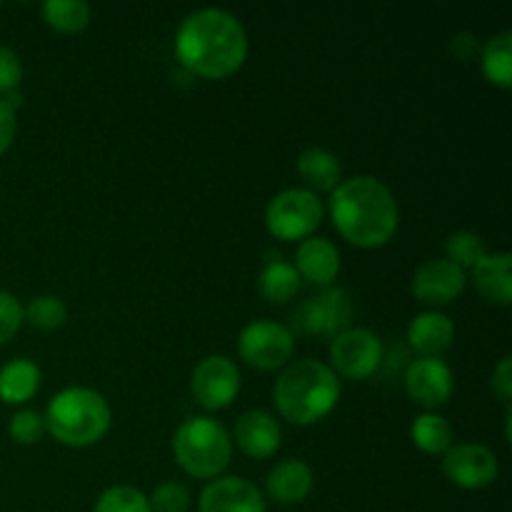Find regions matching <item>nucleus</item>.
Returning a JSON list of instances; mask_svg holds the SVG:
<instances>
[{
    "instance_id": "obj_1",
    "label": "nucleus",
    "mask_w": 512,
    "mask_h": 512,
    "mask_svg": "<svg viewBox=\"0 0 512 512\" xmlns=\"http://www.w3.org/2000/svg\"><path fill=\"white\" fill-rule=\"evenodd\" d=\"M175 58L185 70L200 78H230L248 58V35L240 20L228 10H195L185 15L175 33Z\"/></svg>"
},
{
    "instance_id": "obj_2",
    "label": "nucleus",
    "mask_w": 512,
    "mask_h": 512,
    "mask_svg": "<svg viewBox=\"0 0 512 512\" xmlns=\"http://www.w3.org/2000/svg\"><path fill=\"white\" fill-rule=\"evenodd\" d=\"M330 215L338 233L363 250L383 248L398 233L400 210L393 190L373 175L343 180L330 198Z\"/></svg>"
},
{
    "instance_id": "obj_3",
    "label": "nucleus",
    "mask_w": 512,
    "mask_h": 512,
    "mask_svg": "<svg viewBox=\"0 0 512 512\" xmlns=\"http://www.w3.org/2000/svg\"><path fill=\"white\" fill-rule=\"evenodd\" d=\"M273 400L288 423L315 425L338 405L340 380L330 365L320 360H298L285 365L280 378L275 380Z\"/></svg>"
},
{
    "instance_id": "obj_4",
    "label": "nucleus",
    "mask_w": 512,
    "mask_h": 512,
    "mask_svg": "<svg viewBox=\"0 0 512 512\" xmlns=\"http://www.w3.org/2000/svg\"><path fill=\"white\" fill-rule=\"evenodd\" d=\"M45 430L65 448H90L110 430V405L93 388H65L45 410Z\"/></svg>"
},
{
    "instance_id": "obj_5",
    "label": "nucleus",
    "mask_w": 512,
    "mask_h": 512,
    "mask_svg": "<svg viewBox=\"0 0 512 512\" xmlns=\"http://www.w3.org/2000/svg\"><path fill=\"white\" fill-rule=\"evenodd\" d=\"M173 455L190 478L215 480L228 468L233 440L218 420L195 415L175 430Z\"/></svg>"
},
{
    "instance_id": "obj_6",
    "label": "nucleus",
    "mask_w": 512,
    "mask_h": 512,
    "mask_svg": "<svg viewBox=\"0 0 512 512\" xmlns=\"http://www.w3.org/2000/svg\"><path fill=\"white\" fill-rule=\"evenodd\" d=\"M323 223V203L308 188H288L265 208V228L278 240H308Z\"/></svg>"
},
{
    "instance_id": "obj_7",
    "label": "nucleus",
    "mask_w": 512,
    "mask_h": 512,
    "mask_svg": "<svg viewBox=\"0 0 512 512\" xmlns=\"http://www.w3.org/2000/svg\"><path fill=\"white\" fill-rule=\"evenodd\" d=\"M350 320H353V303H350L348 293L343 288H335V285L323 288L320 295L300 303L295 313L290 315L295 333L330 340L348 330Z\"/></svg>"
},
{
    "instance_id": "obj_8",
    "label": "nucleus",
    "mask_w": 512,
    "mask_h": 512,
    "mask_svg": "<svg viewBox=\"0 0 512 512\" xmlns=\"http://www.w3.org/2000/svg\"><path fill=\"white\" fill-rule=\"evenodd\" d=\"M238 353L250 368L268 373L290 363L295 353V338L285 325L273 320H253L240 333Z\"/></svg>"
},
{
    "instance_id": "obj_9",
    "label": "nucleus",
    "mask_w": 512,
    "mask_h": 512,
    "mask_svg": "<svg viewBox=\"0 0 512 512\" xmlns=\"http://www.w3.org/2000/svg\"><path fill=\"white\" fill-rule=\"evenodd\" d=\"M330 370L348 380H365L383 363V343L365 328H348L330 343Z\"/></svg>"
},
{
    "instance_id": "obj_10",
    "label": "nucleus",
    "mask_w": 512,
    "mask_h": 512,
    "mask_svg": "<svg viewBox=\"0 0 512 512\" xmlns=\"http://www.w3.org/2000/svg\"><path fill=\"white\" fill-rule=\"evenodd\" d=\"M190 393L205 410H223L238 398L240 370L225 355H208L190 375Z\"/></svg>"
},
{
    "instance_id": "obj_11",
    "label": "nucleus",
    "mask_w": 512,
    "mask_h": 512,
    "mask_svg": "<svg viewBox=\"0 0 512 512\" xmlns=\"http://www.w3.org/2000/svg\"><path fill=\"white\" fill-rule=\"evenodd\" d=\"M443 473L463 490H483L498 480V455L480 443L453 445L443 455Z\"/></svg>"
},
{
    "instance_id": "obj_12",
    "label": "nucleus",
    "mask_w": 512,
    "mask_h": 512,
    "mask_svg": "<svg viewBox=\"0 0 512 512\" xmlns=\"http://www.w3.org/2000/svg\"><path fill=\"white\" fill-rule=\"evenodd\" d=\"M465 285H468L465 270L450 263L448 258H435L415 270L410 290L418 298V303L430 305V308H443V305L455 303L465 293Z\"/></svg>"
},
{
    "instance_id": "obj_13",
    "label": "nucleus",
    "mask_w": 512,
    "mask_h": 512,
    "mask_svg": "<svg viewBox=\"0 0 512 512\" xmlns=\"http://www.w3.org/2000/svg\"><path fill=\"white\" fill-rule=\"evenodd\" d=\"M453 388V370L440 358H418L415 363H410L408 373H405V390H408L410 400L428 408L430 413L448 403Z\"/></svg>"
},
{
    "instance_id": "obj_14",
    "label": "nucleus",
    "mask_w": 512,
    "mask_h": 512,
    "mask_svg": "<svg viewBox=\"0 0 512 512\" xmlns=\"http://www.w3.org/2000/svg\"><path fill=\"white\" fill-rule=\"evenodd\" d=\"M200 512H265V498L245 478H215L200 493Z\"/></svg>"
},
{
    "instance_id": "obj_15",
    "label": "nucleus",
    "mask_w": 512,
    "mask_h": 512,
    "mask_svg": "<svg viewBox=\"0 0 512 512\" xmlns=\"http://www.w3.org/2000/svg\"><path fill=\"white\" fill-rule=\"evenodd\" d=\"M233 438L248 458L265 460L278 453L283 433H280L278 420L270 413H265V410H248V413H243L235 420Z\"/></svg>"
},
{
    "instance_id": "obj_16",
    "label": "nucleus",
    "mask_w": 512,
    "mask_h": 512,
    "mask_svg": "<svg viewBox=\"0 0 512 512\" xmlns=\"http://www.w3.org/2000/svg\"><path fill=\"white\" fill-rule=\"evenodd\" d=\"M295 273L318 288H330L340 273V253L328 238H308L295 253Z\"/></svg>"
},
{
    "instance_id": "obj_17",
    "label": "nucleus",
    "mask_w": 512,
    "mask_h": 512,
    "mask_svg": "<svg viewBox=\"0 0 512 512\" xmlns=\"http://www.w3.org/2000/svg\"><path fill=\"white\" fill-rule=\"evenodd\" d=\"M313 470L308 463L298 458L280 460L273 465V470L265 478V490H268L270 500L278 505H298L313 493Z\"/></svg>"
},
{
    "instance_id": "obj_18",
    "label": "nucleus",
    "mask_w": 512,
    "mask_h": 512,
    "mask_svg": "<svg viewBox=\"0 0 512 512\" xmlns=\"http://www.w3.org/2000/svg\"><path fill=\"white\" fill-rule=\"evenodd\" d=\"M473 285L485 303L508 308L512 300V255H485V258L473 268Z\"/></svg>"
},
{
    "instance_id": "obj_19",
    "label": "nucleus",
    "mask_w": 512,
    "mask_h": 512,
    "mask_svg": "<svg viewBox=\"0 0 512 512\" xmlns=\"http://www.w3.org/2000/svg\"><path fill=\"white\" fill-rule=\"evenodd\" d=\"M453 340V320L443 313H435V310L420 313L408 328V343L420 358H440L445 350L453 348Z\"/></svg>"
},
{
    "instance_id": "obj_20",
    "label": "nucleus",
    "mask_w": 512,
    "mask_h": 512,
    "mask_svg": "<svg viewBox=\"0 0 512 512\" xmlns=\"http://www.w3.org/2000/svg\"><path fill=\"white\" fill-rule=\"evenodd\" d=\"M298 173L308 183L310 193H333L343 183L340 160L325 148H305L298 158Z\"/></svg>"
},
{
    "instance_id": "obj_21",
    "label": "nucleus",
    "mask_w": 512,
    "mask_h": 512,
    "mask_svg": "<svg viewBox=\"0 0 512 512\" xmlns=\"http://www.w3.org/2000/svg\"><path fill=\"white\" fill-rule=\"evenodd\" d=\"M40 368L33 360H10L0 368V400L8 405H23L38 393Z\"/></svg>"
},
{
    "instance_id": "obj_22",
    "label": "nucleus",
    "mask_w": 512,
    "mask_h": 512,
    "mask_svg": "<svg viewBox=\"0 0 512 512\" xmlns=\"http://www.w3.org/2000/svg\"><path fill=\"white\" fill-rule=\"evenodd\" d=\"M480 65H483V73L488 78V83H493L495 88L510 90L512 88V33L503 30V33L493 35V38L485 43L483 53H480Z\"/></svg>"
},
{
    "instance_id": "obj_23",
    "label": "nucleus",
    "mask_w": 512,
    "mask_h": 512,
    "mask_svg": "<svg viewBox=\"0 0 512 512\" xmlns=\"http://www.w3.org/2000/svg\"><path fill=\"white\" fill-rule=\"evenodd\" d=\"M300 275L295 273V268L283 260H273L263 268L258 278V290L268 303L273 305H285L288 300H293L300 293Z\"/></svg>"
},
{
    "instance_id": "obj_24",
    "label": "nucleus",
    "mask_w": 512,
    "mask_h": 512,
    "mask_svg": "<svg viewBox=\"0 0 512 512\" xmlns=\"http://www.w3.org/2000/svg\"><path fill=\"white\" fill-rule=\"evenodd\" d=\"M410 438H413L415 448L423 450L425 455H445L453 448V428L438 413L418 415L410 428Z\"/></svg>"
},
{
    "instance_id": "obj_25",
    "label": "nucleus",
    "mask_w": 512,
    "mask_h": 512,
    "mask_svg": "<svg viewBox=\"0 0 512 512\" xmlns=\"http://www.w3.org/2000/svg\"><path fill=\"white\" fill-rule=\"evenodd\" d=\"M43 20L58 33H80L90 25V5L83 0H48Z\"/></svg>"
},
{
    "instance_id": "obj_26",
    "label": "nucleus",
    "mask_w": 512,
    "mask_h": 512,
    "mask_svg": "<svg viewBox=\"0 0 512 512\" xmlns=\"http://www.w3.org/2000/svg\"><path fill=\"white\" fill-rule=\"evenodd\" d=\"M65 320H68V308L58 295H38L23 308V323L33 325L35 330H43V333L63 328Z\"/></svg>"
},
{
    "instance_id": "obj_27",
    "label": "nucleus",
    "mask_w": 512,
    "mask_h": 512,
    "mask_svg": "<svg viewBox=\"0 0 512 512\" xmlns=\"http://www.w3.org/2000/svg\"><path fill=\"white\" fill-rule=\"evenodd\" d=\"M488 255L485 240L473 230H458L445 240V258L460 270H473Z\"/></svg>"
},
{
    "instance_id": "obj_28",
    "label": "nucleus",
    "mask_w": 512,
    "mask_h": 512,
    "mask_svg": "<svg viewBox=\"0 0 512 512\" xmlns=\"http://www.w3.org/2000/svg\"><path fill=\"white\" fill-rule=\"evenodd\" d=\"M95 512H150L148 495L130 485H115L100 493Z\"/></svg>"
},
{
    "instance_id": "obj_29",
    "label": "nucleus",
    "mask_w": 512,
    "mask_h": 512,
    "mask_svg": "<svg viewBox=\"0 0 512 512\" xmlns=\"http://www.w3.org/2000/svg\"><path fill=\"white\" fill-rule=\"evenodd\" d=\"M8 433L18 445H35L48 430H45V418L38 410H18L10 418Z\"/></svg>"
},
{
    "instance_id": "obj_30",
    "label": "nucleus",
    "mask_w": 512,
    "mask_h": 512,
    "mask_svg": "<svg viewBox=\"0 0 512 512\" xmlns=\"http://www.w3.org/2000/svg\"><path fill=\"white\" fill-rule=\"evenodd\" d=\"M150 512H188L190 490L183 483H163L148 498Z\"/></svg>"
},
{
    "instance_id": "obj_31",
    "label": "nucleus",
    "mask_w": 512,
    "mask_h": 512,
    "mask_svg": "<svg viewBox=\"0 0 512 512\" xmlns=\"http://www.w3.org/2000/svg\"><path fill=\"white\" fill-rule=\"evenodd\" d=\"M20 325H23V305L18 303L15 295L0 290V345L13 340V335L20 330Z\"/></svg>"
},
{
    "instance_id": "obj_32",
    "label": "nucleus",
    "mask_w": 512,
    "mask_h": 512,
    "mask_svg": "<svg viewBox=\"0 0 512 512\" xmlns=\"http://www.w3.org/2000/svg\"><path fill=\"white\" fill-rule=\"evenodd\" d=\"M23 80V65L18 53L8 45H0V93H15Z\"/></svg>"
},
{
    "instance_id": "obj_33",
    "label": "nucleus",
    "mask_w": 512,
    "mask_h": 512,
    "mask_svg": "<svg viewBox=\"0 0 512 512\" xmlns=\"http://www.w3.org/2000/svg\"><path fill=\"white\" fill-rule=\"evenodd\" d=\"M490 388H493V393L498 395L500 403H503L505 408H510V398H512V358L510 355H505V358L495 365L493 378H490Z\"/></svg>"
},
{
    "instance_id": "obj_34",
    "label": "nucleus",
    "mask_w": 512,
    "mask_h": 512,
    "mask_svg": "<svg viewBox=\"0 0 512 512\" xmlns=\"http://www.w3.org/2000/svg\"><path fill=\"white\" fill-rule=\"evenodd\" d=\"M15 130H18V120H15V110L0 98V155L8 153V148L15 140Z\"/></svg>"
},
{
    "instance_id": "obj_35",
    "label": "nucleus",
    "mask_w": 512,
    "mask_h": 512,
    "mask_svg": "<svg viewBox=\"0 0 512 512\" xmlns=\"http://www.w3.org/2000/svg\"><path fill=\"white\" fill-rule=\"evenodd\" d=\"M475 35L470 33H463L458 35V38H453V43H450V50H453V55L458 60H468L470 55H475V50H478V43H475Z\"/></svg>"
}]
</instances>
